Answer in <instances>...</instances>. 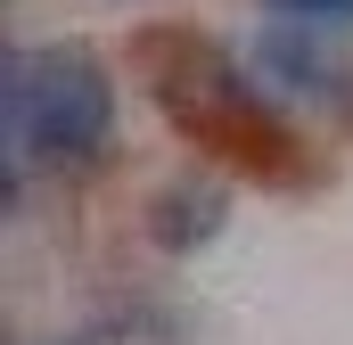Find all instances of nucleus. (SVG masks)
I'll list each match as a JSON object with an SVG mask.
<instances>
[{"mask_svg": "<svg viewBox=\"0 0 353 345\" xmlns=\"http://www.w3.org/2000/svg\"><path fill=\"white\" fill-rule=\"evenodd\" d=\"M132 66H140L148 99L165 107V124L214 172H239V181H263V189H312L321 181V148L304 140L296 107H279L263 90V75L239 66L214 33L148 25L132 41Z\"/></svg>", "mask_w": 353, "mask_h": 345, "instance_id": "nucleus-1", "label": "nucleus"}, {"mask_svg": "<svg viewBox=\"0 0 353 345\" xmlns=\"http://www.w3.org/2000/svg\"><path fill=\"white\" fill-rule=\"evenodd\" d=\"M115 148V75L83 41H33L8 75V165L83 172Z\"/></svg>", "mask_w": 353, "mask_h": 345, "instance_id": "nucleus-2", "label": "nucleus"}, {"mask_svg": "<svg viewBox=\"0 0 353 345\" xmlns=\"http://www.w3.org/2000/svg\"><path fill=\"white\" fill-rule=\"evenodd\" d=\"M247 66L263 75V90L279 99V107L329 115L337 132H353V50H345V33L271 17L263 33H255V50H247Z\"/></svg>", "mask_w": 353, "mask_h": 345, "instance_id": "nucleus-3", "label": "nucleus"}, {"mask_svg": "<svg viewBox=\"0 0 353 345\" xmlns=\"http://www.w3.org/2000/svg\"><path fill=\"white\" fill-rule=\"evenodd\" d=\"M222 230H230V172H214V165L173 172V181L148 197V239H157L165 255H205Z\"/></svg>", "mask_w": 353, "mask_h": 345, "instance_id": "nucleus-4", "label": "nucleus"}, {"mask_svg": "<svg viewBox=\"0 0 353 345\" xmlns=\"http://www.w3.org/2000/svg\"><path fill=\"white\" fill-rule=\"evenodd\" d=\"M271 17L288 25H329V33H353V0H263Z\"/></svg>", "mask_w": 353, "mask_h": 345, "instance_id": "nucleus-5", "label": "nucleus"}, {"mask_svg": "<svg viewBox=\"0 0 353 345\" xmlns=\"http://www.w3.org/2000/svg\"><path fill=\"white\" fill-rule=\"evenodd\" d=\"M58 345H99V337H58Z\"/></svg>", "mask_w": 353, "mask_h": 345, "instance_id": "nucleus-6", "label": "nucleus"}]
</instances>
